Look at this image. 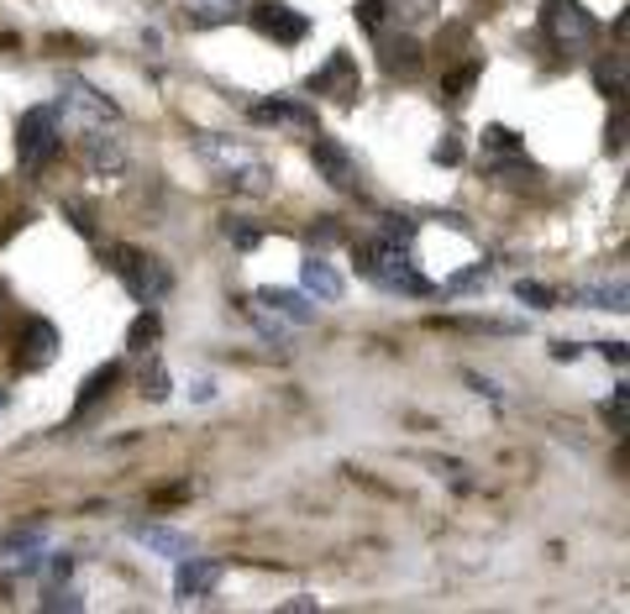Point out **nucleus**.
Masks as SVG:
<instances>
[{"label":"nucleus","instance_id":"f257e3e1","mask_svg":"<svg viewBox=\"0 0 630 614\" xmlns=\"http://www.w3.org/2000/svg\"><path fill=\"white\" fill-rule=\"evenodd\" d=\"M195 152L206 158L210 174L221 179V184H232V189H242V195H269L273 189V169L247 143H237V137L195 132Z\"/></svg>","mask_w":630,"mask_h":614},{"label":"nucleus","instance_id":"f03ea898","mask_svg":"<svg viewBox=\"0 0 630 614\" xmlns=\"http://www.w3.org/2000/svg\"><path fill=\"white\" fill-rule=\"evenodd\" d=\"M353 268L368 284H379V290H390V294H431V279L410 263V247H399L390 236L353 242Z\"/></svg>","mask_w":630,"mask_h":614},{"label":"nucleus","instance_id":"7ed1b4c3","mask_svg":"<svg viewBox=\"0 0 630 614\" xmlns=\"http://www.w3.org/2000/svg\"><path fill=\"white\" fill-rule=\"evenodd\" d=\"M106 268L126 284V294H132L137 305H158L163 294L174 290L169 263L152 258V253H143V247H126V242H111V247H106Z\"/></svg>","mask_w":630,"mask_h":614},{"label":"nucleus","instance_id":"20e7f679","mask_svg":"<svg viewBox=\"0 0 630 614\" xmlns=\"http://www.w3.org/2000/svg\"><path fill=\"white\" fill-rule=\"evenodd\" d=\"M63 147V126L53 106H32L22 111V126H16V158H22V174H42Z\"/></svg>","mask_w":630,"mask_h":614},{"label":"nucleus","instance_id":"39448f33","mask_svg":"<svg viewBox=\"0 0 630 614\" xmlns=\"http://www.w3.org/2000/svg\"><path fill=\"white\" fill-rule=\"evenodd\" d=\"M541 27L546 37L557 42V48H568V53H583L589 42H594V16L578 5V0H546V11H541Z\"/></svg>","mask_w":630,"mask_h":614},{"label":"nucleus","instance_id":"423d86ee","mask_svg":"<svg viewBox=\"0 0 630 614\" xmlns=\"http://www.w3.org/2000/svg\"><path fill=\"white\" fill-rule=\"evenodd\" d=\"M59 106H63V116L74 121L79 132L85 126H106V121H121V111H116V100H106L95 85H85V79H74V74H63V85H59Z\"/></svg>","mask_w":630,"mask_h":614},{"label":"nucleus","instance_id":"0eeeda50","mask_svg":"<svg viewBox=\"0 0 630 614\" xmlns=\"http://www.w3.org/2000/svg\"><path fill=\"white\" fill-rule=\"evenodd\" d=\"M242 16L263 32V37L284 42V48H295L305 32H310V16H305V11H289V5H279V0H258V5H247Z\"/></svg>","mask_w":630,"mask_h":614},{"label":"nucleus","instance_id":"6e6552de","mask_svg":"<svg viewBox=\"0 0 630 614\" xmlns=\"http://www.w3.org/2000/svg\"><path fill=\"white\" fill-rule=\"evenodd\" d=\"M53 357H59V326L42 321V316L22 321V336H16V368H22V373H37V368H48Z\"/></svg>","mask_w":630,"mask_h":614},{"label":"nucleus","instance_id":"1a4fd4ad","mask_svg":"<svg viewBox=\"0 0 630 614\" xmlns=\"http://www.w3.org/2000/svg\"><path fill=\"white\" fill-rule=\"evenodd\" d=\"M0 552L11 567H22V573H37L42 567V556H48V520H27V526H11L0 536Z\"/></svg>","mask_w":630,"mask_h":614},{"label":"nucleus","instance_id":"9d476101","mask_svg":"<svg viewBox=\"0 0 630 614\" xmlns=\"http://www.w3.org/2000/svg\"><path fill=\"white\" fill-rule=\"evenodd\" d=\"M310 163H316V174L326 179L331 189H358V163H353V152L336 143V137H310Z\"/></svg>","mask_w":630,"mask_h":614},{"label":"nucleus","instance_id":"9b49d317","mask_svg":"<svg viewBox=\"0 0 630 614\" xmlns=\"http://www.w3.org/2000/svg\"><path fill=\"white\" fill-rule=\"evenodd\" d=\"M221 562L215 556H180V573H174V593H180L184 604H195V599H210L215 588H221Z\"/></svg>","mask_w":630,"mask_h":614},{"label":"nucleus","instance_id":"f8f14e48","mask_svg":"<svg viewBox=\"0 0 630 614\" xmlns=\"http://www.w3.org/2000/svg\"><path fill=\"white\" fill-rule=\"evenodd\" d=\"M85 163H90V174H100V179H116L121 169H126V143L111 132V121H106V126H85Z\"/></svg>","mask_w":630,"mask_h":614},{"label":"nucleus","instance_id":"ddd939ff","mask_svg":"<svg viewBox=\"0 0 630 614\" xmlns=\"http://www.w3.org/2000/svg\"><path fill=\"white\" fill-rule=\"evenodd\" d=\"M358 63H353V53H331L326 69H316L310 74V95H336V100H358Z\"/></svg>","mask_w":630,"mask_h":614},{"label":"nucleus","instance_id":"4468645a","mask_svg":"<svg viewBox=\"0 0 630 614\" xmlns=\"http://www.w3.org/2000/svg\"><path fill=\"white\" fill-rule=\"evenodd\" d=\"M252 299H258L263 310H273L284 326H310V321H316V305H310L305 294H295V290H258Z\"/></svg>","mask_w":630,"mask_h":614},{"label":"nucleus","instance_id":"2eb2a0df","mask_svg":"<svg viewBox=\"0 0 630 614\" xmlns=\"http://www.w3.org/2000/svg\"><path fill=\"white\" fill-rule=\"evenodd\" d=\"M300 284H305V294H316V299H326V305H331V299H342V290H347V284H342V273H336L321 253H310V258L300 263Z\"/></svg>","mask_w":630,"mask_h":614},{"label":"nucleus","instance_id":"dca6fc26","mask_svg":"<svg viewBox=\"0 0 630 614\" xmlns=\"http://www.w3.org/2000/svg\"><path fill=\"white\" fill-rule=\"evenodd\" d=\"M137 541H143L148 552L169 556V562H180V556L195 552V541H189L184 530H169V526H137Z\"/></svg>","mask_w":630,"mask_h":614},{"label":"nucleus","instance_id":"f3484780","mask_svg":"<svg viewBox=\"0 0 630 614\" xmlns=\"http://www.w3.org/2000/svg\"><path fill=\"white\" fill-rule=\"evenodd\" d=\"M252 121H273V126H300V132H316V111H310V106H295V100L252 106Z\"/></svg>","mask_w":630,"mask_h":614},{"label":"nucleus","instance_id":"a211bd4d","mask_svg":"<svg viewBox=\"0 0 630 614\" xmlns=\"http://www.w3.org/2000/svg\"><path fill=\"white\" fill-rule=\"evenodd\" d=\"M184 16L189 27H226L242 16V5L237 0H184Z\"/></svg>","mask_w":630,"mask_h":614},{"label":"nucleus","instance_id":"6ab92c4d","mask_svg":"<svg viewBox=\"0 0 630 614\" xmlns=\"http://www.w3.org/2000/svg\"><path fill=\"white\" fill-rule=\"evenodd\" d=\"M116 379H121V363H106V368H95L90 379L79 383V400H74V415H90L111 389H116Z\"/></svg>","mask_w":630,"mask_h":614},{"label":"nucleus","instance_id":"aec40b11","mask_svg":"<svg viewBox=\"0 0 630 614\" xmlns=\"http://www.w3.org/2000/svg\"><path fill=\"white\" fill-rule=\"evenodd\" d=\"M572 305H583V310H626V279H615V284H589V290H568Z\"/></svg>","mask_w":630,"mask_h":614},{"label":"nucleus","instance_id":"412c9836","mask_svg":"<svg viewBox=\"0 0 630 614\" xmlns=\"http://www.w3.org/2000/svg\"><path fill=\"white\" fill-rule=\"evenodd\" d=\"M137 389H143V400H152V405H163V400L174 394V379H169L163 357H148V363H143V373H137Z\"/></svg>","mask_w":630,"mask_h":614},{"label":"nucleus","instance_id":"4be33fe9","mask_svg":"<svg viewBox=\"0 0 630 614\" xmlns=\"http://www.w3.org/2000/svg\"><path fill=\"white\" fill-rule=\"evenodd\" d=\"M489 169H494V179H505V184H536V179H541L536 163H531V158H520V147H510V158H494Z\"/></svg>","mask_w":630,"mask_h":614},{"label":"nucleus","instance_id":"5701e85b","mask_svg":"<svg viewBox=\"0 0 630 614\" xmlns=\"http://www.w3.org/2000/svg\"><path fill=\"white\" fill-rule=\"evenodd\" d=\"M158 336H163V321H158V310H152V305L132 326H126V347H132V352H148Z\"/></svg>","mask_w":630,"mask_h":614},{"label":"nucleus","instance_id":"b1692460","mask_svg":"<svg viewBox=\"0 0 630 614\" xmlns=\"http://www.w3.org/2000/svg\"><path fill=\"white\" fill-rule=\"evenodd\" d=\"M242 305V316H247V321L258 326V331H263V336H269L273 347H284V336H289V331H284V321H279V316H273V310H263V305H258V299H237Z\"/></svg>","mask_w":630,"mask_h":614},{"label":"nucleus","instance_id":"393cba45","mask_svg":"<svg viewBox=\"0 0 630 614\" xmlns=\"http://www.w3.org/2000/svg\"><path fill=\"white\" fill-rule=\"evenodd\" d=\"M221 236H226V242H232L237 253H252V247L263 242V232H258V226H252L247 216H221Z\"/></svg>","mask_w":630,"mask_h":614},{"label":"nucleus","instance_id":"a878e982","mask_svg":"<svg viewBox=\"0 0 630 614\" xmlns=\"http://www.w3.org/2000/svg\"><path fill=\"white\" fill-rule=\"evenodd\" d=\"M384 69H390V74H410V69H420V42L416 37L390 42V48H384Z\"/></svg>","mask_w":630,"mask_h":614},{"label":"nucleus","instance_id":"bb28decb","mask_svg":"<svg viewBox=\"0 0 630 614\" xmlns=\"http://www.w3.org/2000/svg\"><path fill=\"white\" fill-rule=\"evenodd\" d=\"M515 299H520V305H531V310H557V299H563V294L552 290V284L520 279V284H515Z\"/></svg>","mask_w":630,"mask_h":614},{"label":"nucleus","instance_id":"cd10ccee","mask_svg":"<svg viewBox=\"0 0 630 614\" xmlns=\"http://www.w3.org/2000/svg\"><path fill=\"white\" fill-rule=\"evenodd\" d=\"M42 610H48V614L69 610V614H74V610H85V599H79L74 588H59V584H53V588H48V599H42Z\"/></svg>","mask_w":630,"mask_h":614},{"label":"nucleus","instance_id":"c85d7f7f","mask_svg":"<svg viewBox=\"0 0 630 614\" xmlns=\"http://www.w3.org/2000/svg\"><path fill=\"white\" fill-rule=\"evenodd\" d=\"M416 221H410V216H384V236H390V242H399V247H410V242H416Z\"/></svg>","mask_w":630,"mask_h":614},{"label":"nucleus","instance_id":"c756f323","mask_svg":"<svg viewBox=\"0 0 630 614\" xmlns=\"http://www.w3.org/2000/svg\"><path fill=\"white\" fill-rule=\"evenodd\" d=\"M63 221H69V226H74V232H79V236H95L90 210H85V205H79V200H63Z\"/></svg>","mask_w":630,"mask_h":614},{"label":"nucleus","instance_id":"7c9ffc66","mask_svg":"<svg viewBox=\"0 0 630 614\" xmlns=\"http://www.w3.org/2000/svg\"><path fill=\"white\" fill-rule=\"evenodd\" d=\"M600 85L609 89V95H626V59L600 63Z\"/></svg>","mask_w":630,"mask_h":614},{"label":"nucleus","instance_id":"2f4dec72","mask_svg":"<svg viewBox=\"0 0 630 614\" xmlns=\"http://www.w3.org/2000/svg\"><path fill=\"white\" fill-rule=\"evenodd\" d=\"M384 11H390L384 0H358V22H362L368 32H379V27H384Z\"/></svg>","mask_w":630,"mask_h":614},{"label":"nucleus","instance_id":"473e14b6","mask_svg":"<svg viewBox=\"0 0 630 614\" xmlns=\"http://www.w3.org/2000/svg\"><path fill=\"white\" fill-rule=\"evenodd\" d=\"M626 405H630V389H626V383H620V389H615V400L604 405V415L615 420V431H626Z\"/></svg>","mask_w":630,"mask_h":614},{"label":"nucleus","instance_id":"72a5a7b5","mask_svg":"<svg viewBox=\"0 0 630 614\" xmlns=\"http://www.w3.org/2000/svg\"><path fill=\"white\" fill-rule=\"evenodd\" d=\"M483 147H489V152H510L515 132H510V126H489V132H483Z\"/></svg>","mask_w":630,"mask_h":614},{"label":"nucleus","instance_id":"f704fd0d","mask_svg":"<svg viewBox=\"0 0 630 614\" xmlns=\"http://www.w3.org/2000/svg\"><path fill=\"white\" fill-rule=\"evenodd\" d=\"M604 147H609V152H620V147H626V111H615V121L604 126Z\"/></svg>","mask_w":630,"mask_h":614},{"label":"nucleus","instance_id":"c9c22d12","mask_svg":"<svg viewBox=\"0 0 630 614\" xmlns=\"http://www.w3.org/2000/svg\"><path fill=\"white\" fill-rule=\"evenodd\" d=\"M473 79H479V63H468V69H457V74H452V79H447V95H452V100H462V89L473 85Z\"/></svg>","mask_w":630,"mask_h":614},{"label":"nucleus","instance_id":"e433bc0d","mask_svg":"<svg viewBox=\"0 0 630 614\" xmlns=\"http://www.w3.org/2000/svg\"><path fill=\"white\" fill-rule=\"evenodd\" d=\"M457 158H462V137H457V132H447V137L436 143V163H457Z\"/></svg>","mask_w":630,"mask_h":614},{"label":"nucleus","instance_id":"4c0bfd02","mask_svg":"<svg viewBox=\"0 0 630 614\" xmlns=\"http://www.w3.org/2000/svg\"><path fill=\"white\" fill-rule=\"evenodd\" d=\"M489 279V263L479 268H468V273H457V279H447V290H473V284H483Z\"/></svg>","mask_w":630,"mask_h":614},{"label":"nucleus","instance_id":"58836bf2","mask_svg":"<svg viewBox=\"0 0 630 614\" xmlns=\"http://www.w3.org/2000/svg\"><path fill=\"white\" fill-rule=\"evenodd\" d=\"M69 573H74V556H69V552L48 562V578H53V584H69Z\"/></svg>","mask_w":630,"mask_h":614},{"label":"nucleus","instance_id":"ea45409f","mask_svg":"<svg viewBox=\"0 0 630 614\" xmlns=\"http://www.w3.org/2000/svg\"><path fill=\"white\" fill-rule=\"evenodd\" d=\"M279 610H284V614H310V610H316V599H310V593H295V599H284Z\"/></svg>","mask_w":630,"mask_h":614},{"label":"nucleus","instance_id":"a19ab883","mask_svg":"<svg viewBox=\"0 0 630 614\" xmlns=\"http://www.w3.org/2000/svg\"><path fill=\"white\" fill-rule=\"evenodd\" d=\"M604 357H609V363H615V368H626V342H604Z\"/></svg>","mask_w":630,"mask_h":614},{"label":"nucleus","instance_id":"79ce46f5","mask_svg":"<svg viewBox=\"0 0 630 614\" xmlns=\"http://www.w3.org/2000/svg\"><path fill=\"white\" fill-rule=\"evenodd\" d=\"M336 221H321V226H316V232H310V242H336Z\"/></svg>","mask_w":630,"mask_h":614},{"label":"nucleus","instance_id":"37998d69","mask_svg":"<svg viewBox=\"0 0 630 614\" xmlns=\"http://www.w3.org/2000/svg\"><path fill=\"white\" fill-rule=\"evenodd\" d=\"M552 357H557V363H578V347H572V342H557V347H552Z\"/></svg>","mask_w":630,"mask_h":614},{"label":"nucleus","instance_id":"c03bdc74","mask_svg":"<svg viewBox=\"0 0 630 614\" xmlns=\"http://www.w3.org/2000/svg\"><path fill=\"white\" fill-rule=\"evenodd\" d=\"M0 321H5V290H0Z\"/></svg>","mask_w":630,"mask_h":614},{"label":"nucleus","instance_id":"a18cd8bd","mask_svg":"<svg viewBox=\"0 0 630 614\" xmlns=\"http://www.w3.org/2000/svg\"><path fill=\"white\" fill-rule=\"evenodd\" d=\"M0 409H5V389H0Z\"/></svg>","mask_w":630,"mask_h":614}]
</instances>
